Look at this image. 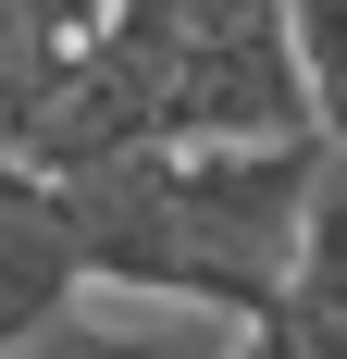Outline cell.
<instances>
[{"label":"cell","mask_w":347,"mask_h":359,"mask_svg":"<svg viewBox=\"0 0 347 359\" xmlns=\"http://www.w3.org/2000/svg\"><path fill=\"white\" fill-rule=\"evenodd\" d=\"M322 174H335L322 137H273V149H137V161H112V174L63 186V198H74L87 285L261 323V310L285 297V273H298V248H310Z\"/></svg>","instance_id":"obj_1"},{"label":"cell","mask_w":347,"mask_h":359,"mask_svg":"<svg viewBox=\"0 0 347 359\" xmlns=\"http://www.w3.org/2000/svg\"><path fill=\"white\" fill-rule=\"evenodd\" d=\"M273 137H322L285 25L186 37V50L162 62V149H273Z\"/></svg>","instance_id":"obj_2"},{"label":"cell","mask_w":347,"mask_h":359,"mask_svg":"<svg viewBox=\"0 0 347 359\" xmlns=\"http://www.w3.org/2000/svg\"><path fill=\"white\" fill-rule=\"evenodd\" d=\"M13 359H248V323L223 310H174V297H87Z\"/></svg>","instance_id":"obj_4"},{"label":"cell","mask_w":347,"mask_h":359,"mask_svg":"<svg viewBox=\"0 0 347 359\" xmlns=\"http://www.w3.org/2000/svg\"><path fill=\"white\" fill-rule=\"evenodd\" d=\"M87 62V25H74L63 0H0V149L37 124V100Z\"/></svg>","instance_id":"obj_5"},{"label":"cell","mask_w":347,"mask_h":359,"mask_svg":"<svg viewBox=\"0 0 347 359\" xmlns=\"http://www.w3.org/2000/svg\"><path fill=\"white\" fill-rule=\"evenodd\" d=\"M87 248H74V198L50 174H25L13 149H0V359L50 334L63 310H87Z\"/></svg>","instance_id":"obj_3"},{"label":"cell","mask_w":347,"mask_h":359,"mask_svg":"<svg viewBox=\"0 0 347 359\" xmlns=\"http://www.w3.org/2000/svg\"><path fill=\"white\" fill-rule=\"evenodd\" d=\"M285 37H298V74H310L322 149H347V0H285Z\"/></svg>","instance_id":"obj_6"}]
</instances>
